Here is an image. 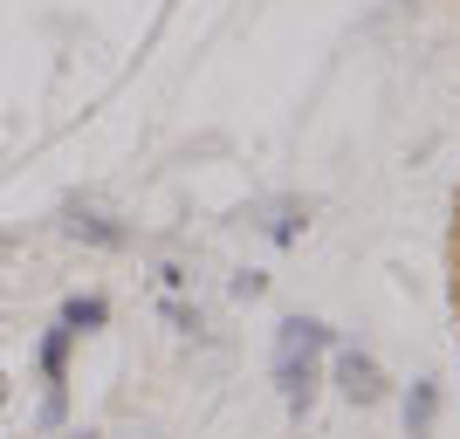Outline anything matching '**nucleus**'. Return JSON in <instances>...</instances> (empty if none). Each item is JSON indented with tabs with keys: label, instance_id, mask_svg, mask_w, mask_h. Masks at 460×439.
I'll use <instances>...</instances> for the list:
<instances>
[{
	"label": "nucleus",
	"instance_id": "nucleus-4",
	"mask_svg": "<svg viewBox=\"0 0 460 439\" xmlns=\"http://www.w3.org/2000/svg\"><path fill=\"white\" fill-rule=\"evenodd\" d=\"M69 227H76L83 241H103V248H117V241H124V227H111V220H96V213H76Z\"/></svg>",
	"mask_w": 460,
	"mask_h": 439
},
{
	"label": "nucleus",
	"instance_id": "nucleus-5",
	"mask_svg": "<svg viewBox=\"0 0 460 439\" xmlns=\"http://www.w3.org/2000/svg\"><path fill=\"white\" fill-rule=\"evenodd\" d=\"M69 439H96V433H69Z\"/></svg>",
	"mask_w": 460,
	"mask_h": 439
},
{
	"label": "nucleus",
	"instance_id": "nucleus-2",
	"mask_svg": "<svg viewBox=\"0 0 460 439\" xmlns=\"http://www.w3.org/2000/svg\"><path fill=\"white\" fill-rule=\"evenodd\" d=\"M344 391H350V399H378V364H371V357H344Z\"/></svg>",
	"mask_w": 460,
	"mask_h": 439
},
{
	"label": "nucleus",
	"instance_id": "nucleus-1",
	"mask_svg": "<svg viewBox=\"0 0 460 439\" xmlns=\"http://www.w3.org/2000/svg\"><path fill=\"white\" fill-rule=\"evenodd\" d=\"M316 344H323L316 323H288V337H282V384H288L296 405L309 399V357H316Z\"/></svg>",
	"mask_w": 460,
	"mask_h": 439
},
{
	"label": "nucleus",
	"instance_id": "nucleus-3",
	"mask_svg": "<svg viewBox=\"0 0 460 439\" xmlns=\"http://www.w3.org/2000/svg\"><path fill=\"white\" fill-rule=\"evenodd\" d=\"M103 316H111V309L96 303V295H76V303L62 309V323H69V329H96V323H103Z\"/></svg>",
	"mask_w": 460,
	"mask_h": 439
},
{
	"label": "nucleus",
	"instance_id": "nucleus-6",
	"mask_svg": "<svg viewBox=\"0 0 460 439\" xmlns=\"http://www.w3.org/2000/svg\"><path fill=\"white\" fill-rule=\"evenodd\" d=\"M0 391H7V384H0Z\"/></svg>",
	"mask_w": 460,
	"mask_h": 439
}]
</instances>
